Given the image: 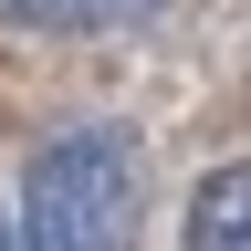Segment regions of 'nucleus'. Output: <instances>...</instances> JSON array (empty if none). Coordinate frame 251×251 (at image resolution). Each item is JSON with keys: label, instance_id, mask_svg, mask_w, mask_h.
<instances>
[{"label": "nucleus", "instance_id": "nucleus-1", "mask_svg": "<svg viewBox=\"0 0 251 251\" xmlns=\"http://www.w3.org/2000/svg\"><path fill=\"white\" fill-rule=\"evenodd\" d=\"M147 230V157L126 126H63L21 168L11 251H136Z\"/></svg>", "mask_w": 251, "mask_h": 251}, {"label": "nucleus", "instance_id": "nucleus-3", "mask_svg": "<svg viewBox=\"0 0 251 251\" xmlns=\"http://www.w3.org/2000/svg\"><path fill=\"white\" fill-rule=\"evenodd\" d=\"M11 31H84V0H0Z\"/></svg>", "mask_w": 251, "mask_h": 251}, {"label": "nucleus", "instance_id": "nucleus-2", "mask_svg": "<svg viewBox=\"0 0 251 251\" xmlns=\"http://www.w3.org/2000/svg\"><path fill=\"white\" fill-rule=\"evenodd\" d=\"M188 251H251V168L220 157L188 199Z\"/></svg>", "mask_w": 251, "mask_h": 251}, {"label": "nucleus", "instance_id": "nucleus-5", "mask_svg": "<svg viewBox=\"0 0 251 251\" xmlns=\"http://www.w3.org/2000/svg\"><path fill=\"white\" fill-rule=\"evenodd\" d=\"M0 251H11V220H0Z\"/></svg>", "mask_w": 251, "mask_h": 251}, {"label": "nucleus", "instance_id": "nucleus-4", "mask_svg": "<svg viewBox=\"0 0 251 251\" xmlns=\"http://www.w3.org/2000/svg\"><path fill=\"white\" fill-rule=\"evenodd\" d=\"M157 0H84V31H115V21H147Z\"/></svg>", "mask_w": 251, "mask_h": 251}]
</instances>
